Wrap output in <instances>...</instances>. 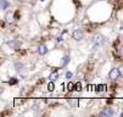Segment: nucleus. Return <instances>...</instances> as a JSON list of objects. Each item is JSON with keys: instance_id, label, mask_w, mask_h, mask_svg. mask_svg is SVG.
Returning a JSON list of instances; mask_svg holds the SVG:
<instances>
[{"instance_id": "1", "label": "nucleus", "mask_w": 123, "mask_h": 117, "mask_svg": "<svg viewBox=\"0 0 123 117\" xmlns=\"http://www.w3.org/2000/svg\"><path fill=\"white\" fill-rule=\"evenodd\" d=\"M121 76H122V73H121V70H119V68H112V70L109 72V78H110L111 80H117Z\"/></svg>"}, {"instance_id": "2", "label": "nucleus", "mask_w": 123, "mask_h": 117, "mask_svg": "<svg viewBox=\"0 0 123 117\" xmlns=\"http://www.w3.org/2000/svg\"><path fill=\"white\" fill-rule=\"evenodd\" d=\"M93 42H94V44L96 46H101V45L105 44V37L101 36V34H99V33H96V34L93 37Z\"/></svg>"}, {"instance_id": "3", "label": "nucleus", "mask_w": 123, "mask_h": 117, "mask_svg": "<svg viewBox=\"0 0 123 117\" xmlns=\"http://www.w3.org/2000/svg\"><path fill=\"white\" fill-rule=\"evenodd\" d=\"M72 38H73L74 40H77V42L82 40V39L84 38V33H83V31H82V29H74L73 33H72Z\"/></svg>"}, {"instance_id": "4", "label": "nucleus", "mask_w": 123, "mask_h": 117, "mask_svg": "<svg viewBox=\"0 0 123 117\" xmlns=\"http://www.w3.org/2000/svg\"><path fill=\"white\" fill-rule=\"evenodd\" d=\"M113 113H115V111L112 110V107H105L100 111V116H102V117H111V116H113Z\"/></svg>"}, {"instance_id": "5", "label": "nucleus", "mask_w": 123, "mask_h": 117, "mask_svg": "<svg viewBox=\"0 0 123 117\" xmlns=\"http://www.w3.org/2000/svg\"><path fill=\"white\" fill-rule=\"evenodd\" d=\"M5 21H6V23H13V22H15V16H13V13H12L11 11L6 12V15H5Z\"/></svg>"}, {"instance_id": "6", "label": "nucleus", "mask_w": 123, "mask_h": 117, "mask_svg": "<svg viewBox=\"0 0 123 117\" xmlns=\"http://www.w3.org/2000/svg\"><path fill=\"white\" fill-rule=\"evenodd\" d=\"M46 53H48V48H46V45H44V44L38 45V54H39V55H45Z\"/></svg>"}, {"instance_id": "7", "label": "nucleus", "mask_w": 123, "mask_h": 117, "mask_svg": "<svg viewBox=\"0 0 123 117\" xmlns=\"http://www.w3.org/2000/svg\"><path fill=\"white\" fill-rule=\"evenodd\" d=\"M7 45L10 46V48H12V49H15V50H17L20 48V42H17V40H10V42H7Z\"/></svg>"}, {"instance_id": "8", "label": "nucleus", "mask_w": 123, "mask_h": 117, "mask_svg": "<svg viewBox=\"0 0 123 117\" xmlns=\"http://www.w3.org/2000/svg\"><path fill=\"white\" fill-rule=\"evenodd\" d=\"M57 78H59V73H57V72H52V73L49 76V79L52 80V82H55Z\"/></svg>"}, {"instance_id": "9", "label": "nucleus", "mask_w": 123, "mask_h": 117, "mask_svg": "<svg viewBox=\"0 0 123 117\" xmlns=\"http://www.w3.org/2000/svg\"><path fill=\"white\" fill-rule=\"evenodd\" d=\"M9 6H10V4L7 0H1V10H6Z\"/></svg>"}, {"instance_id": "10", "label": "nucleus", "mask_w": 123, "mask_h": 117, "mask_svg": "<svg viewBox=\"0 0 123 117\" xmlns=\"http://www.w3.org/2000/svg\"><path fill=\"white\" fill-rule=\"evenodd\" d=\"M15 67H16V70L18 71V72L23 71V65L21 62H15Z\"/></svg>"}, {"instance_id": "11", "label": "nucleus", "mask_w": 123, "mask_h": 117, "mask_svg": "<svg viewBox=\"0 0 123 117\" xmlns=\"http://www.w3.org/2000/svg\"><path fill=\"white\" fill-rule=\"evenodd\" d=\"M55 89V86H54V82H52V80H50V83H49V84H48V90L49 92H52V90H54Z\"/></svg>"}, {"instance_id": "12", "label": "nucleus", "mask_w": 123, "mask_h": 117, "mask_svg": "<svg viewBox=\"0 0 123 117\" xmlns=\"http://www.w3.org/2000/svg\"><path fill=\"white\" fill-rule=\"evenodd\" d=\"M68 61H69V55H65L62 59V66H66Z\"/></svg>"}, {"instance_id": "13", "label": "nucleus", "mask_w": 123, "mask_h": 117, "mask_svg": "<svg viewBox=\"0 0 123 117\" xmlns=\"http://www.w3.org/2000/svg\"><path fill=\"white\" fill-rule=\"evenodd\" d=\"M73 88H74V84H73L72 82H69L68 84H67V89H68V90H72Z\"/></svg>"}, {"instance_id": "14", "label": "nucleus", "mask_w": 123, "mask_h": 117, "mask_svg": "<svg viewBox=\"0 0 123 117\" xmlns=\"http://www.w3.org/2000/svg\"><path fill=\"white\" fill-rule=\"evenodd\" d=\"M72 76H73V73H72V72H66V78H67L68 80L72 78Z\"/></svg>"}, {"instance_id": "15", "label": "nucleus", "mask_w": 123, "mask_h": 117, "mask_svg": "<svg viewBox=\"0 0 123 117\" xmlns=\"http://www.w3.org/2000/svg\"><path fill=\"white\" fill-rule=\"evenodd\" d=\"M74 88H76L77 90H80V89H82V86H80V83H77V84H74Z\"/></svg>"}, {"instance_id": "16", "label": "nucleus", "mask_w": 123, "mask_h": 117, "mask_svg": "<svg viewBox=\"0 0 123 117\" xmlns=\"http://www.w3.org/2000/svg\"><path fill=\"white\" fill-rule=\"evenodd\" d=\"M119 55H121V56L123 57V45H122V46L119 48Z\"/></svg>"}, {"instance_id": "17", "label": "nucleus", "mask_w": 123, "mask_h": 117, "mask_svg": "<svg viewBox=\"0 0 123 117\" xmlns=\"http://www.w3.org/2000/svg\"><path fill=\"white\" fill-rule=\"evenodd\" d=\"M56 42H62V37H57L56 38Z\"/></svg>"}, {"instance_id": "18", "label": "nucleus", "mask_w": 123, "mask_h": 117, "mask_svg": "<svg viewBox=\"0 0 123 117\" xmlns=\"http://www.w3.org/2000/svg\"><path fill=\"white\" fill-rule=\"evenodd\" d=\"M16 82H17L16 79H12V80H10V83H12V84H15V83H16Z\"/></svg>"}, {"instance_id": "19", "label": "nucleus", "mask_w": 123, "mask_h": 117, "mask_svg": "<svg viewBox=\"0 0 123 117\" xmlns=\"http://www.w3.org/2000/svg\"><path fill=\"white\" fill-rule=\"evenodd\" d=\"M119 70H121V73H122V76H123V67H121Z\"/></svg>"}]
</instances>
